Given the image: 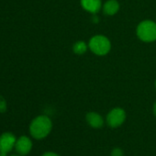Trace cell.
<instances>
[{"mask_svg": "<svg viewBox=\"0 0 156 156\" xmlns=\"http://www.w3.org/2000/svg\"><path fill=\"white\" fill-rule=\"evenodd\" d=\"M89 50L98 56H105L109 53L111 50V41L109 39L102 34L94 35L88 41Z\"/></svg>", "mask_w": 156, "mask_h": 156, "instance_id": "obj_2", "label": "cell"}, {"mask_svg": "<svg viewBox=\"0 0 156 156\" xmlns=\"http://www.w3.org/2000/svg\"><path fill=\"white\" fill-rule=\"evenodd\" d=\"M136 35L143 42L156 41V22L151 20L140 21L136 28Z\"/></svg>", "mask_w": 156, "mask_h": 156, "instance_id": "obj_3", "label": "cell"}, {"mask_svg": "<svg viewBox=\"0 0 156 156\" xmlns=\"http://www.w3.org/2000/svg\"><path fill=\"white\" fill-rule=\"evenodd\" d=\"M88 49H89L88 43H87L84 41H78L74 42L73 45V51L77 55L85 54L87 51Z\"/></svg>", "mask_w": 156, "mask_h": 156, "instance_id": "obj_10", "label": "cell"}, {"mask_svg": "<svg viewBox=\"0 0 156 156\" xmlns=\"http://www.w3.org/2000/svg\"><path fill=\"white\" fill-rule=\"evenodd\" d=\"M152 111H153V115L156 117V101L155 103L153 104V108H152Z\"/></svg>", "mask_w": 156, "mask_h": 156, "instance_id": "obj_14", "label": "cell"}, {"mask_svg": "<svg viewBox=\"0 0 156 156\" xmlns=\"http://www.w3.org/2000/svg\"><path fill=\"white\" fill-rule=\"evenodd\" d=\"M155 89H156V80H155Z\"/></svg>", "mask_w": 156, "mask_h": 156, "instance_id": "obj_15", "label": "cell"}, {"mask_svg": "<svg viewBox=\"0 0 156 156\" xmlns=\"http://www.w3.org/2000/svg\"><path fill=\"white\" fill-rule=\"evenodd\" d=\"M13 156H17V155H13Z\"/></svg>", "mask_w": 156, "mask_h": 156, "instance_id": "obj_16", "label": "cell"}, {"mask_svg": "<svg viewBox=\"0 0 156 156\" xmlns=\"http://www.w3.org/2000/svg\"><path fill=\"white\" fill-rule=\"evenodd\" d=\"M86 119L87 124L94 129H100L104 126V119L103 117L97 112H88L86 116Z\"/></svg>", "mask_w": 156, "mask_h": 156, "instance_id": "obj_8", "label": "cell"}, {"mask_svg": "<svg viewBox=\"0 0 156 156\" xmlns=\"http://www.w3.org/2000/svg\"><path fill=\"white\" fill-rule=\"evenodd\" d=\"M42 156H60V155L57 154V153H55V152H52V151H47Z\"/></svg>", "mask_w": 156, "mask_h": 156, "instance_id": "obj_13", "label": "cell"}, {"mask_svg": "<svg viewBox=\"0 0 156 156\" xmlns=\"http://www.w3.org/2000/svg\"><path fill=\"white\" fill-rule=\"evenodd\" d=\"M123 151L120 148H115L111 151V156H123Z\"/></svg>", "mask_w": 156, "mask_h": 156, "instance_id": "obj_12", "label": "cell"}, {"mask_svg": "<svg viewBox=\"0 0 156 156\" xmlns=\"http://www.w3.org/2000/svg\"><path fill=\"white\" fill-rule=\"evenodd\" d=\"M52 129L51 119L45 115L36 117L30 125V135L36 140H41L46 138Z\"/></svg>", "mask_w": 156, "mask_h": 156, "instance_id": "obj_1", "label": "cell"}, {"mask_svg": "<svg viewBox=\"0 0 156 156\" xmlns=\"http://www.w3.org/2000/svg\"><path fill=\"white\" fill-rule=\"evenodd\" d=\"M119 3L118 0H107V1L103 4L102 7V10L103 13L108 16V17H111L116 15L119 10Z\"/></svg>", "mask_w": 156, "mask_h": 156, "instance_id": "obj_9", "label": "cell"}, {"mask_svg": "<svg viewBox=\"0 0 156 156\" xmlns=\"http://www.w3.org/2000/svg\"><path fill=\"white\" fill-rule=\"evenodd\" d=\"M80 4L84 10L91 14L98 13L103 7L102 0H80Z\"/></svg>", "mask_w": 156, "mask_h": 156, "instance_id": "obj_7", "label": "cell"}, {"mask_svg": "<svg viewBox=\"0 0 156 156\" xmlns=\"http://www.w3.org/2000/svg\"><path fill=\"white\" fill-rule=\"evenodd\" d=\"M126 120V112L121 108H112L107 115L106 122L110 128H119Z\"/></svg>", "mask_w": 156, "mask_h": 156, "instance_id": "obj_4", "label": "cell"}, {"mask_svg": "<svg viewBox=\"0 0 156 156\" xmlns=\"http://www.w3.org/2000/svg\"><path fill=\"white\" fill-rule=\"evenodd\" d=\"M16 151L20 155H27L32 149V141L27 136H21L19 140H17L16 144Z\"/></svg>", "mask_w": 156, "mask_h": 156, "instance_id": "obj_6", "label": "cell"}, {"mask_svg": "<svg viewBox=\"0 0 156 156\" xmlns=\"http://www.w3.org/2000/svg\"><path fill=\"white\" fill-rule=\"evenodd\" d=\"M6 111H7V101L2 96H0V112L4 113Z\"/></svg>", "mask_w": 156, "mask_h": 156, "instance_id": "obj_11", "label": "cell"}, {"mask_svg": "<svg viewBox=\"0 0 156 156\" xmlns=\"http://www.w3.org/2000/svg\"><path fill=\"white\" fill-rule=\"evenodd\" d=\"M16 137L10 132H5L0 136V153L7 155L16 144Z\"/></svg>", "mask_w": 156, "mask_h": 156, "instance_id": "obj_5", "label": "cell"}]
</instances>
